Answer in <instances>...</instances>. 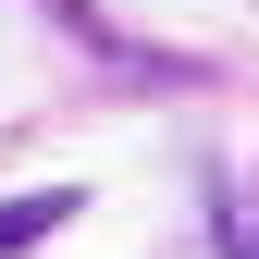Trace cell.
<instances>
[{
	"mask_svg": "<svg viewBox=\"0 0 259 259\" xmlns=\"http://www.w3.org/2000/svg\"><path fill=\"white\" fill-rule=\"evenodd\" d=\"M37 13H50V25H62V37H74L87 62H99V74H123L136 99H185V87H210V62H185V50H148V37H123V25L99 13V0H37Z\"/></svg>",
	"mask_w": 259,
	"mask_h": 259,
	"instance_id": "obj_1",
	"label": "cell"
},
{
	"mask_svg": "<svg viewBox=\"0 0 259 259\" xmlns=\"http://www.w3.org/2000/svg\"><path fill=\"white\" fill-rule=\"evenodd\" d=\"M87 210V185H25V198H0V259H25V247H50L62 222Z\"/></svg>",
	"mask_w": 259,
	"mask_h": 259,
	"instance_id": "obj_2",
	"label": "cell"
},
{
	"mask_svg": "<svg viewBox=\"0 0 259 259\" xmlns=\"http://www.w3.org/2000/svg\"><path fill=\"white\" fill-rule=\"evenodd\" d=\"M198 210H210V259H259V185L198 173Z\"/></svg>",
	"mask_w": 259,
	"mask_h": 259,
	"instance_id": "obj_3",
	"label": "cell"
}]
</instances>
